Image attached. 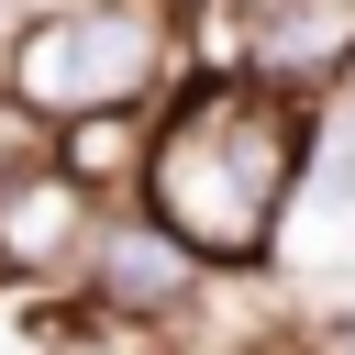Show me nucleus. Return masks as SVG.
<instances>
[{"label": "nucleus", "instance_id": "nucleus-1", "mask_svg": "<svg viewBox=\"0 0 355 355\" xmlns=\"http://www.w3.org/2000/svg\"><path fill=\"white\" fill-rule=\"evenodd\" d=\"M300 178V122L266 78H200L144 133V211L189 255H255Z\"/></svg>", "mask_w": 355, "mask_h": 355}, {"label": "nucleus", "instance_id": "nucleus-2", "mask_svg": "<svg viewBox=\"0 0 355 355\" xmlns=\"http://www.w3.org/2000/svg\"><path fill=\"white\" fill-rule=\"evenodd\" d=\"M166 67V11L155 0H78L22 22L11 44V100L33 122H78V111H133Z\"/></svg>", "mask_w": 355, "mask_h": 355}, {"label": "nucleus", "instance_id": "nucleus-7", "mask_svg": "<svg viewBox=\"0 0 355 355\" xmlns=\"http://www.w3.org/2000/svg\"><path fill=\"white\" fill-rule=\"evenodd\" d=\"M322 355H355V322H333V333H322Z\"/></svg>", "mask_w": 355, "mask_h": 355}, {"label": "nucleus", "instance_id": "nucleus-5", "mask_svg": "<svg viewBox=\"0 0 355 355\" xmlns=\"http://www.w3.org/2000/svg\"><path fill=\"white\" fill-rule=\"evenodd\" d=\"M89 266H100L89 288H100L111 311H178V300H189V244H178L155 211H144V222H122V233H100V244H89Z\"/></svg>", "mask_w": 355, "mask_h": 355}, {"label": "nucleus", "instance_id": "nucleus-6", "mask_svg": "<svg viewBox=\"0 0 355 355\" xmlns=\"http://www.w3.org/2000/svg\"><path fill=\"white\" fill-rule=\"evenodd\" d=\"M322 189H355V55H344V100L322 122Z\"/></svg>", "mask_w": 355, "mask_h": 355}, {"label": "nucleus", "instance_id": "nucleus-4", "mask_svg": "<svg viewBox=\"0 0 355 355\" xmlns=\"http://www.w3.org/2000/svg\"><path fill=\"white\" fill-rule=\"evenodd\" d=\"M244 55L266 78H333L355 55V0H244Z\"/></svg>", "mask_w": 355, "mask_h": 355}, {"label": "nucleus", "instance_id": "nucleus-3", "mask_svg": "<svg viewBox=\"0 0 355 355\" xmlns=\"http://www.w3.org/2000/svg\"><path fill=\"white\" fill-rule=\"evenodd\" d=\"M89 244H100V200L78 166H22L0 189V266L11 277H67V266H89Z\"/></svg>", "mask_w": 355, "mask_h": 355}]
</instances>
